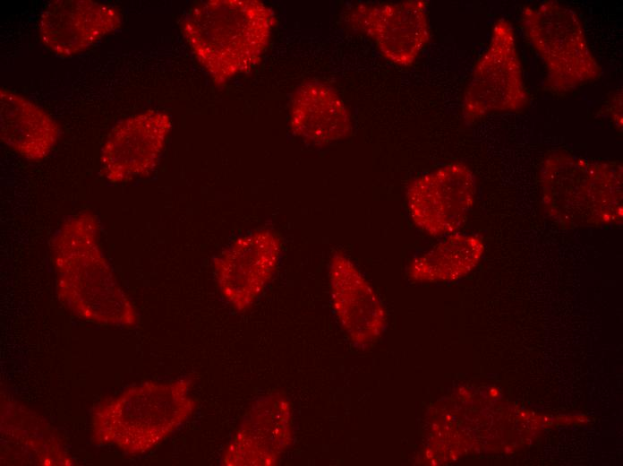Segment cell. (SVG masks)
Wrapping results in <instances>:
<instances>
[{
	"label": "cell",
	"mask_w": 623,
	"mask_h": 466,
	"mask_svg": "<svg viewBox=\"0 0 623 466\" xmlns=\"http://www.w3.org/2000/svg\"><path fill=\"white\" fill-rule=\"evenodd\" d=\"M98 235L97 217L90 211L70 217L56 231L51 254L59 298L85 320L132 326L135 309L103 255Z\"/></svg>",
	"instance_id": "obj_1"
},
{
	"label": "cell",
	"mask_w": 623,
	"mask_h": 466,
	"mask_svg": "<svg viewBox=\"0 0 623 466\" xmlns=\"http://www.w3.org/2000/svg\"><path fill=\"white\" fill-rule=\"evenodd\" d=\"M276 22L273 11L255 0H211L193 5L182 32L199 63L216 82L252 68Z\"/></svg>",
	"instance_id": "obj_2"
},
{
	"label": "cell",
	"mask_w": 623,
	"mask_h": 466,
	"mask_svg": "<svg viewBox=\"0 0 623 466\" xmlns=\"http://www.w3.org/2000/svg\"><path fill=\"white\" fill-rule=\"evenodd\" d=\"M542 198L549 217L562 226H605L622 220V166L554 151L544 160Z\"/></svg>",
	"instance_id": "obj_3"
},
{
	"label": "cell",
	"mask_w": 623,
	"mask_h": 466,
	"mask_svg": "<svg viewBox=\"0 0 623 466\" xmlns=\"http://www.w3.org/2000/svg\"><path fill=\"white\" fill-rule=\"evenodd\" d=\"M524 31L546 70V88L567 93L598 79L602 68L586 40L577 13L557 1L525 6Z\"/></svg>",
	"instance_id": "obj_4"
},
{
	"label": "cell",
	"mask_w": 623,
	"mask_h": 466,
	"mask_svg": "<svg viewBox=\"0 0 623 466\" xmlns=\"http://www.w3.org/2000/svg\"><path fill=\"white\" fill-rule=\"evenodd\" d=\"M527 103L514 29L508 20L500 18L465 90L463 117L474 123L494 113L519 111Z\"/></svg>",
	"instance_id": "obj_5"
},
{
	"label": "cell",
	"mask_w": 623,
	"mask_h": 466,
	"mask_svg": "<svg viewBox=\"0 0 623 466\" xmlns=\"http://www.w3.org/2000/svg\"><path fill=\"white\" fill-rule=\"evenodd\" d=\"M134 390L135 399L129 396L133 405L122 395L129 409L113 401L126 412L119 410L118 413L102 407L105 410L117 413L119 417L132 419L118 422L117 426L94 435H105V444H116L126 433L127 436L119 447L131 453H141L156 445L185 421L192 411L193 404L188 397L185 382L146 384Z\"/></svg>",
	"instance_id": "obj_6"
},
{
	"label": "cell",
	"mask_w": 623,
	"mask_h": 466,
	"mask_svg": "<svg viewBox=\"0 0 623 466\" xmlns=\"http://www.w3.org/2000/svg\"><path fill=\"white\" fill-rule=\"evenodd\" d=\"M476 178L463 162H451L413 179L405 193L413 223L422 232L442 237L457 232L476 197Z\"/></svg>",
	"instance_id": "obj_7"
},
{
	"label": "cell",
	"mask_w": 623,
	"mask_h": 466,
	"mask_svg": "<svg viewBox=\"0 0 623 466\" xmlns=\"http://www.w3.org/2000/svg\"><path fill=\"white\" fill-rule=\"evenodd\" d=\"M170 116L147 110L118 122L100 151V171L112 184L149 175L156 168L171 130Z\"/></svg>",
	"instance_id": "obj_8"
},
{
	"label": "cell",
	"mask_w": 623,
	"mask_h": 466,
	"mask_svg": "<svg viewBox=\"0 0 623 466\" xmlns=\"http://www.w3.org/2000/svg\"><path fill=\"white\" fill-rule=\"evenodd\" d=\"M349 20L373 39L383 57L398 66L411 65L430 39L427 4L422 0L359 4Z\"/></svg>",
	"instance_id": "obj_9"
},
{
	"label": "cell",
	"mask_w": 623,
	"mask_h": 466,
	"mask_svg": "<svg viewBox=\"0 0 623 466\" xmlns=\"http://www.w3.org/2000/svg\"><path fill=\"white\" fill-rule=\"evenodd\" d=\"M281 243L276 233L261 229L236 238L214 260L217 282L235 309L251 306L271 280Z\"/></svg>",
	"instance_id": "obj_10"
},
{
	"label": "cell",
	"mask_w": 623,
	"mask_h": 466,
	"mask_svg": "<svg viewBox=\"0 0 623 466\" xmlns=\"http://www.w3.org/2000/svg\"><path fill=\"white\" fill-rule=\"evenodd\" d=\"M122 23L118 9L93 0H53L38 19L41 42L60 56L77 55L112 33Z\"/></svg>",
	"instance_id": "obj_11"
},
{
	"label": "cell",
	"mask_w": 623,
	"mask_h": 466,
	"mask_svg": "<svg viewBox=\"0 0 623 466\" xmlns=\"http://www.w3.org/2000/svg\"><path fill=\"white\" fill-rule=\"evenodd\" d=\"M329 286L335 313L350 339L367 345L383 332L386 313L368 281L343 253L329 262Z\"/></svg>",
	"instance_id": "obj_12"
},
{
	"label": "cell",
	"mask_w": 623,
	"mask_h": 466,
	"mask_svg": "<svg viewBox=\"0 0 623 466\" xmlns=\"http://www.w3.org/2000/svg\"><path fill=\"white\" fill-rule=\"evenodd\" d=\"M291 438V413L286 399L269 396L248 413L228 446L229 465H270L276 462Z\"/></svg>",
	"instance_id": "obj_13"
},
{
	"label": "cell",
	"mask_w": 623,
	"mask_h": 466,
	"mask_svg": "<svg viewBox=\"0 0 623 466\" xmlns=\"http://www.w3.org/2000/svg\"><path fill=\"white\" fill-rule=\"evenodd\" d=\"M289 123L296 136L315 145L346 139L353 131L351 114L339 94L316 81L306 82L294 91Z\"/></svg>",
	"instance_id": "obj_14"
},
{
	"label": "cell",
	"mask_w": 623,
	"mask_h": 466,
	"mask_svg": "<svg viewBox=\"0 0 623 466\" xmlns=\"http://www.w3.org/2000/svg\"><path fill=\"white\" fill-rule=\"evenodd\" d=\"M60 136L55 120L26 97L0 90V137L15 153L39 161L52 151Z\"/></svg>",
	"instance_id": "obj_15"
},
{
	"label": "cell",
	"mask_w": 623,
	"mask_h": 466,
	"mask_svg": "<svg viewBox=\"0 0 623 466\" xmlns=\"http://www.w3.org/2000/svg\"><path fill=\"white\" fill-rule=\"evenodd\" d=\"M484 247L478 235L459 232L447 235L411 262L409 276L422 282L457 280L478 263Z\"/></svg>",
	"instance_id": "obj_16"
},
{
	"label": "cell",
	"mask_w": 623,
	"mask_h": 466,
	"mask_svg": "<svg viewBox=\"0 0 623 466\" xmlns=\"http://www.w3.org/2000/svg\"><path fill=\"white\" fill-rule=\"evenodd\" d=\"M622 95L618 93L611 102L610 116L616 122L618 127H622Z\"/></svg>",
	"instance_id": "obj_17"
}]
</instances>
